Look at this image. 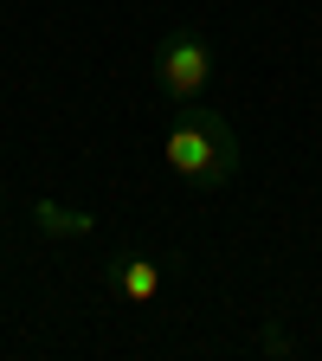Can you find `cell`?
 Instances as JSON below:
<instances>
[{
    "instance_id": "cell-4",
    "label": "cell",
    "mask_w": 322,
    "mask_h": 361,
    "mask_svg": "<svg viewBox=\"0 0 322 361\" xmlns=\"http://www.w3.org/2000/svg\"><path fill=\"white\" fill-rule=\"evenodd\" d=\"M26 219L39 226L45 239H90V233H97V213H78V207H58V200H32Z\"/></svg>"
},
{
    "instance_id": "cell-3",
    "label": "cell",
    "mask_w": 322,
    "mask_h": 361,
    "mask_svg": "<svg viewBox=\"0 0 322 361\" xmlns=\"http://www.w3.org/2000/svg\"><path fill=\"white\" fill-rule=\"evenodd\" d=\"M104 284L123 297V303H135V310H149L155 297H161V284H168V271H161V258H149V252H116L110 264H104Z\"/></svg>"
},
{
    "instance_id": "cell-6",
    "label": "cell",
    "mask_w": 322,
    "mask_h": 361,
    "mask_svg": "<svg viewBox=\"0 0 322 361\" xmlns=\"http://www.w3.org/2000/svg\"><path fill=\"white\" fill-rule=\"evenodd\" d=\"M0 213H7V194H0Z\"/></svg>"
},
{
    "instance_id": "cell-5",
    "label": "cell",
    "mask_w": 322,
    "mask_h": 361,
    "mask_svg": "<svg viewBox=\"0 0 322 361\" xmlns=\"http://www.w3.org/2000/svg\"><path fill=\"white\" fill-rule=\"evenodd\" d=\"M258 348H264V355H290L297 342L284 336V323H264V329H258Z\"/></svg>"
},
{
    "instance_id": "cell-1",
    "label": "cell",
    "mask_w": 322,
    "mask_h": 361,
    "mask_svg": "<svg viewBox=\"0 0 322 361\" xmlns=\"http://www.w3.org/2000/svg\"><path fill=\"white\" fill-rule=\"evenodd\" d=\"M168 174L194 194H219L239 174V135L219 110L180 104V116L168 123Z\"/></svg>"
},
{
    "instance_id": "cell-2",
    "label": "cell",
    "mask_w": 322,
    "mask_h": 361,
    "mask_svg": "<svg viewBox=\"0 0 322 361\" xmlns=\"http://www.w3.org/2000/svg\"><path fill=\"white\" fill-rule=\"evenodd\" d=\"M149 78H155V90H161L168 104H200L206 84H213V45H206L194 26H180V32L155 39Z\"/></svg>"
}]
</instances>
